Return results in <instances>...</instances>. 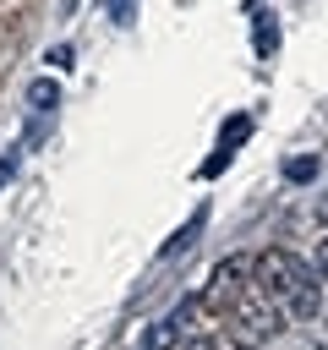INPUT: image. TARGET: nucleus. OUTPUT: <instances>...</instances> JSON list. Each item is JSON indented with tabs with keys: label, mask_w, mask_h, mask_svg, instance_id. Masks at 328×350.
Segmentation results:
<instances>
[{
	"label": "nucleus",
	"mask_w": 328,
	"mask_h": 350,
	"mask_svg": "<svg viewBox=\"0 0 328 350\" xmlns=\"http://www.w3.org/2000/svg\"><path fill=\"white\" fill-rule=\"evenodd\" d=\"M11 170H16V153H5V159H0V186L11 180Z\"/></svg>",
	"instance_id": "obj_9"
},
{
	"label": "nucleus",
	"mask_w": 328,
	"mask_h": 350,
	"mask_svg": "<svg viewBox=\"0 0 328 350\" xmlns=\"http://www.w3.org/2000/svg\"><path fill=\"white\" fill-rule=\"evenodd\" d=\"M246 131H251V120H246V115H235V120L224 126V148H219V153H213V159L202 164V175H219V164H224V159H230V153H235V148L246 142Z\"/></svg>",
	"instance_id": "obj_2"
},
{
	"label": "nucleus",
	"mask_w": 328,
	"mask_h": 350,
	"mask_svg": "<svg viewBox=\"0 0 328 350\" xmlns=\"http://www.w3.org/2000/svg\"><path fill=\"white\" fill-rule=\"evenodd\" d=\"M180 350H224V345H219L213 334H186V339H180Z\"/></svg>",
	"instance_id": "obj_5"
},
{
	"label": "nucleus",
	"mask_w": 328,
	"mask_h": 350,
	"mask_svg": "<svg viewBox=\"0 0 328 350\" xmlns=\"http://www.w3.org/2000/svg\"><path fill=\"white\" fill-rule=\"evenodd\" d=\"M317 219H328V197H323V202H317Z\"/></svg>",
	"instance_id": "obj_10"
},
{
	"label": "nucleus",
	"mask_w": 328,
	"mask_h": 350,
	"mask_svg": "<svg viewBox=\"0 0 328 350\" xmlns=\"http://www.w3.org/2000/svg\"><path fill=\"white\" fill-rule=\"evenodd\" d=\"M312 268H317V279H328V235L312 246Z\"/></svg>",
	"instance_id": "obj_6"
},
{
	"label": "nucleus",
	"mask_w": 328,
	"mask_h": 350,
	"mask_svg": "<svg viewBox=\"0 0 328 350\" xmlns=\"http://www.w3.org/2000/svg\"><path fill=\"white\" fill-rule=\"evenodd\" d=\"M251 284L262 295H273L290 317H317L323 312V295H317V279L306 273V262L295 252H262L251 262Z\"/></svg>",
	"instance_id": "obj_1"
},
{
	"label": "nucleus",
	"mask_w": 328,
	"mask_h": 350,
	"mask_svg": "<svg viewBox=\"0 0 328 350\" xmlns=\"http://www.w3.org/2000/svg\"><path fill=\"white\" fill-rule=\"evenodd\" d=\"M109 16L115 22H131V0H109Z\"/></svg>",
	"instance_id": "obj_8"
},
{
	"label": "nucleus",
	"mask_w": 328,
	"mask_h": 350,
	"mask_svg": "<svg viewBox=\"0 0 328 350\" xmlns=\"http://www.w3.org/2000/svg\"><path fill=\"white\" fill-rule=\"evenodd\" d=\"M273 38H279V27H273V16H262V22H257V55H273V49H279Z\"/></svg>",
	"instance_id": "obj_4"
},
{
	"label": "nucleus",
	"mask_w": 328,
	"mask_h": 350,
	"mask_svg": "<svg viewBox=\"0 0 328 350\" xmlns=\"http://www.w3.org/2000/svg\"><path fill=\"white\" fill-rule=\"evenodd\" d=\"M312 175H317V159H312V153H306V159H284V180L301 186V180H312Z\"/></svg>",
	"instance_id": "obj_3"
},
{
	"label": "nucleus",
	"mask_w": 328,
	"mask_h": 350,
	"mask_svg": "<svg viewBox=\"0 0 328 350\" xmlns=\"http://www.w3.org/2000/svg\"><path fill=\"white\" fill-rule=\"evenodd\" d=\"M33 104H44V109H49V104H55V82H38V88H33Z\"/></svg>",
	"instance_id": "obj_7"
}]
</instances>
